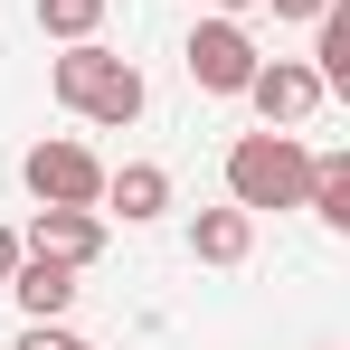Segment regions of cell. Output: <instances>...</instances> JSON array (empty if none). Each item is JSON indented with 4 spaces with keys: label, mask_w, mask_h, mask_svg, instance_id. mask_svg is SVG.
Here are the masks:
<instances>
[{
    "label": "cell",
    "mask_w": 350,
    "mask_h": 350,
    "mask_svg": "<svg viewBox=\"0 0 350 350\" xmlns=\"http://www.w3.org/2000/svg\"><path fill=\"white\" fill-rule=\"evenodd\" d=\"M10 265H19V228H0V284H10Z\"/></svg>",
    "instance_id": "9a60e30c"
},
{
    "label": "cell",
    "mask_w": 350,
    "mask_h": 350,
    "mask_svg": "<svg viewBox=\"0 0 350 350\" xmlns=\"http://www.w3.org/2000/svg\"><path fill=\"white\" fill-rule=\"evenodd\" d=\"M303 171H312V152H303V133H237L228 142V199L246 218H265V208H303Z\"/></svg>",
    "instance_id": "7a4b0ae2"
},
{
    "label": "cell",
    "mask_w": 350,
    "mask_h": 350,
    "mask_svg": "<svg viewBox=\"0 0 350 350\" xmlns=\"http://www.w3.org/2000/svg\"><path fill=\"white\" fill-rule=\"evenodd\" d=\"M10 350H76V332H66V322H19Z\"/></svg>",
    "instance_id": "4fadbf2b"
},
{
    "label": "cell",
    "mask_w": 350,
    "mask_h": 350,
    "mask_svg": "<svg viewBox=\"0 0 350 350\" xmlns=\"http://www.w3.org/2000/svg\"><path fill=\"white\" fill-rule=\"evenodd\" d=\"M29 256H57V265H95L105 256V208H29V228H19Z\"/></svg>",
    "instance_id": "8992f818"
},
{
    "label": "cell",
    "mask_w": 350,
    "mask_h": 350,
    "mask_svg": "<svg viewBox=\"0 0 350 350\" xmlns=\"http://www.w3.org/2000/svg\"><path fill=\"white\" fill-rule=\"evenodd\" d=\"M48 95H57L76 123H105V133L142 123V105H152L142 66H133V57H114L105 38H66V48H57V66H48Z\"/></svg>",
    "instance_id": "6da1fadb"
},
{
    "label": "cell",
    "mask_w": 350,
    "mask_h": 350,
    "mask_svg": "<svg viewBox=\"0 0 350 350\" xmlns=\"http://www.w3.org/2000/svg\"><path fill=\"white\" fill-rule=\"evenodd\" d=\"M256 10H275V19H322L332 0H256Z\"/></svg>",
    "instance_id": "5bb4252c"
},
{
    "label": "cell",
    "mask_w": 350,
    "mask_h": 350,
    "mask_svg": "<svg viewBox=\"0 0 350 350\" xmlns=\"http://www.w3.org/2000/svg\"><path fill=\"white\" fill-rule=\"evenodd\" d=\"M95 208H105V218H123V228H152V218L171 208V171H161V161H114Z\"/></svg>",
    "instance_id": "52a82bcc"
},
{
    "label": "cell",
    "mask_w": 350,
    "mask_h": 350,
    "mask_svg": "<svg viewBox=\"0 0 350 350\" xmlns=\"http://www.w3.org/2000/svg\"><path fill=\"white\" fill-rule=\"evenodd\" d=\"M303 208H312L322 228H350V152H312V171H303Z\"/></svg>",
    "instance_id": "30bf717a"
},
{
    "label": "cell",
    "mask_w": 350,
    "mask_h": 350,
    "mask_svg": "<svg viewBox=\"0 0 350 350\" xmlns=\"http://www.w3.org/2000/svg\"><path fill=\"white\" fill-rule=\"evenodd\" d=\"M76 350H95V341H76Z\"/></svg>",
    "instance_id": "e0dca14e"
},
{
    "label": "cell",
    "mask_w": 350,
    "mask_h": 350,
    "mask_svg": "<svg viewBox=\"0 0 350 350\" xmlns=\"http://www.w3.org/2000/svg\"><path fill=\"white\" fill-rule=\"evenodd\" d=\"M199 10H256V0H199Z\"/></svg>",
    "instance_id": "2e32d148"
},
{
    "label": "cell",
    "mask_w": 350,
    "mask_h": 350,
    "mask_svg": "<svg viewBox=\"0 0 350 350\" xmlns=\"http://www.w3.org/2000/svg\"><path fill=\"white\" fill-rule=\"evenodd\" d=\"M256 57H265V48H256V29H246L237 10H208V19L189 29V48H180V66H189V85H199V95H218V105H228V95H246V76H256Z\"/></svg>",
    "instance_id": "3957f363"
},
{
    "label": "cell",
    "mask_w": 350,
    "mask_h": 350,
    "mask_svg": "<svg viewBox=\"0 0 350 350\" xmlns=\"http://www.w3.org/2000/svg\"><path fill=\"white\" fill-rule=\"evenodd\" d=\"M246 105H256V123H275V133H303V123L322 114L332 95H322L312 57H256V76H246Z\"/></svg>",
    "instance_id": "5b68a950"
},
{
    "label": "cell",
    "mask_w": 350,
    "mask_h": 350,
    "mask_svg": "<svg viewBox=\"0 0 350 350\" xmlns=\"http://www.w3.org/2000/svg\"><path fill=\"white\" fill-rule=\"evenodd\" d=\"M38 29H48V38H95V29H105V0H38Z\"/></svg>",
    "instance_id": "7c38bea8"
},
{
    "label": "cell",
    "mask_w": 350,
    "mask_h": 350,
    "mask_svg": "<svg viewBox=\"0 0 350 350\" xmlns=\"http://www.w3.org/2000/svg\"><path fill=\"white\" fill-rule=\"evenodd\" d=\"M19 180H29V199H38V208H95V199H105V161H95L76 133L29 142V152H19Z\"/></svg>",
    "instance_id": "277c9868"
},
{
    "label": "cell",
    "mask_w": 350,
    "mask_h": 350,
    "mask_svg": "<svg viewBox=\"0 0 350 350\" xmlns=\"http://www.w3.org/2000/svg\"><path fill=\"white\" fill-rule=\"evenodd\" d=\"M10 293H19V312H29V322H66V303H76V265H57V256H29V246H19Z\"/></svg>",
    "instance_id": "ba28073f"
},
{
    "label": "cell",
    "mask_w": 350,
    "mask_h": 350,
    "mask_svg": "<svg viewBox=\"0 0 350 350\" xmlns=\"http://www.w3.org/2000/svg\"><path fill=\"white\" fill-rule=\"evenodd\" d=\"M312 76H322V95H341V85H350V10H341V0L312 19Z\"/></svg>",
    "instance_id": "8fae6325"
},
{
    "label": "cell",
    "mask_w": 350,
    "mask_h": 350,
    "mask_svg": "<svg viewBox=\"0 0 350 350\" xmlns=\"http://www.w3.org/2000/svg\"><path fill=\"white\" fill-rule=\"evenodd\" d=\"M189 256H199V265H246V256H256V218H246V208H199V218H189Z\"/></svg>",
    "instance_id": "9c48e42d"
}]
</instances>
